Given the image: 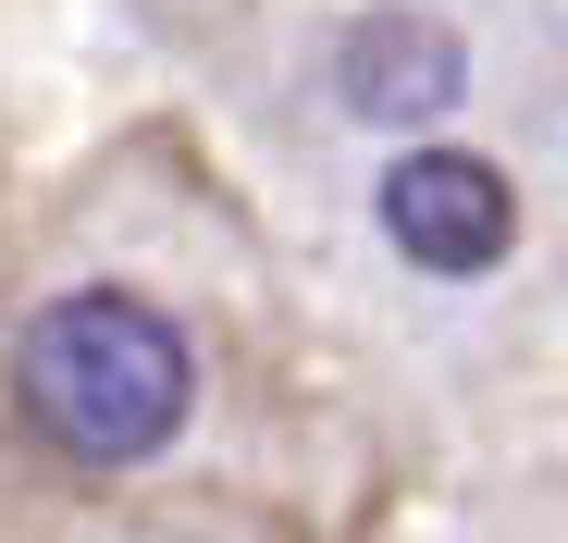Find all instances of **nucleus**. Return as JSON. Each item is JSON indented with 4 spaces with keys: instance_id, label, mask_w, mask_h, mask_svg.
Here are the masks:
<instances>
[{
    "instance_id": "nucleus-3",
    "label": "nucleus",
    "mask_w": 568,
    "mask_h": 543,
    "mask_svg": "<svg viewBox=\"0 0 568 543\" xmlns=\"http://www.w3.org/2000/svg\"><path fill=\"white\" fill-rule=\"evenodd\" d=\"M457 86H469V50L445 13H420V0H384V13H358L346 50H334V100L358 124H445L457 112Z\"/></svg>"
},
{
    "instance_id": "nucleus-1",
    "label": "nucleus",
    "mask_w": 568,
    "mask_h": 543,
    "mask_svg": "<svg viewBox=\"0 0 568 543\" xmlns=\"http://www.w3.org/2000/svg\"><path fill=\"white\" fill-rule=\"evenodd\" d=\"M13 396L74 470H136L199 408V346L124 285H74L13 334Z\"/></svg>"
},
{
    "instance_id": "nucleus-2",
    "label": "nucleus",
    "mask_w": 568,
    "mask_h": 543,
    "mask_svg": "<svg viewBox=\"0 0 568 543\" xmlns=\"http://www.w3.org/2000/svg\"><path fill=\"white\" fill-rule=\"evenodd\" d=\"M384 247L408 272H433V285H469V272H495L519 247V186L483 161V148H408L384 161Z\"/></svg>"
}]
</instances>
